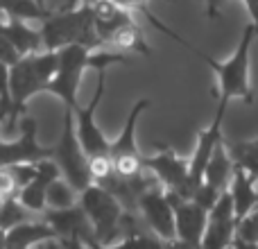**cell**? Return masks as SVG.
<instances>
[{
  "label": "cell",
  "instance_id": "1",
  "mask_svg": "<svg viewBox=\"0 0 258 249\" xmlns=\"http://www.w3.org/2000/svg\"><path fill=\"white\" fill-rule=\"evenodd\" d=\"M59 52L57 50H36V52L21 54L9 66V93H12V109L0 127V136L14 138L21 134V118L25 116V102L32 95L45 91L48 82L57 71Z\"/></svg>",
  "mask_w": 258,
  "mask_h": 249
},
{
  "label": "cell",
  "instance_id": "2",
  "mask_svg": "<svg viewBox=\"0 0 258 249\" xmlns=\"http://www.w3.org/2000/svg\"><path fill=\"white\" fill-rule=\"evenodd\" d=\"M43 50H61L71 43H84L89 48H102L93 27V7L86 3L73 9L50 12L39 23Z\"/></svg>",
  "mask_w": 258,
  "mask_h": 249
},
{
  "label": "cell",
  "instance_id": "3",
  "mask_svg": "<svg viewBox=\"0 0 258 249\" xmlns=\"http://www.w3.org/2000/svg\"><path fill=\"white\" fill-rule=\"evenodd\" d=\"M256 36V27L254 23H247L245 32H242L240 41H238V48L227 61H215V59L202 54L200 50H192L202 61H206L213 68L215 77H218V95L220 100H242L247 104H254V93H251L249 86V52H251V43H254Z\"/></svg>",
  "mask_w": 258,
  "mask_h": 249
},
{
  "label": "cell",
  "instance_id": "4",
  "mask_svg": "<svg viewBox=\"0 0 258 249\" xmlns=\"http://www.w3.org/2000/svg\"><path fill=\"white\" fill-rule=\"evenodd\" d=\"M80 206L93 224L95 245H118L120 240V215L122 204L104 186L91 181L80 193Z\"/></svg>",
  "mask_w": 258,
  "mask_h": 249
},
{
  "label": "cell",
  "instance_id": "5",
  "mask_svg": "<svg viewBox=\"0 0 258 249\" xmlns=\"http://www.w3.org/2000/svg\"><path fill=\"white\" fill-rule=\"evenodd\" d=\"M59 61L57 71H54L52 80L48 82L45 91L52 93L54 98H59L63 102V107L75 111V107H80L77 102V91H80V82L86 68H91V54L93 48L84 43H71L66 48L57 50Z\"/></svg>",
  "mask_w": 258,
  "mask_h": 249
},
{
  "label": "cell",
  "instance_id": "6",
  "mask_svg": "<svg viewBox=\"0 0 258 249\" xmlns=\"http://www.w3.org/2000/svg\"><path fill=\"white\" fill-rule=\"evenodd\" d=\"M73 111L66 109V116H63V132L59 136L57 145L50 147V159L57 161L59 170H61V177L68 179L73 188L77 193H82L91 181H93V172H91V161L86 156L84 147H82L80 138L75 132V122H73Z\"/></svg>",
  "mask_w": 258,
  "mask_h": 249
},
{
  "label": "cell",
  "instance_id": "7",
  "mask_svg": "<svg viewBox=\"0 0 258 249\" xmlns=\"http://www.w3.org/2000/svg\"><path fill=\"white\" fill-rule=\"evenodd\" d=\"M150 107H152L150 98L138 100L132 107V111H129L118 138L109 143V156H111L113 172L120 174V177H134V174H138L143 170V156L136 147V127H138L141 113Z\"/></svg>",
  "mask_w": 258,
  "mask_h": 249
},
{
  "label": "cell",
  "instance_id": "8",
  "mask_svg": "<svg viewBox=\"0 0 258 249\" xmlns=\"http://www.w3.org/2000/svg\"><path fill=\"white\" fill-rule=\"evenodd\" d=\"M104 89H107V73L98 71V82H95V93L91 98V102L86 107H75L73 116L77 118L75 120V132L77 138H80L82 147H84L86 156L89 159H98V156H109V143L104 132L100 129L98 120H95V109H98L100 100L104 95Z\"/></svg>",
  "mask_w": 258,
  "mask_h": 249
},
{
  "label": "cell",
  "instance_id": "9",
  "mask_svg": "<svg viewBox=\"0 0 258 249\" xmlns=\"http://www.w3.org/2000/svg\"><path fill=\"white\" fill-rule=\"evenodd\" d=\"M143 165L159 179L168 193H174L181 200H192L195 188L188 179V159L177 156L172 147H159V154L143 159Z\"/></svg>",
  "mask_w": 258,
  "mask_h": 249
},
{
  "label": "cell",
  "instance_id": "10",
  "mask_svg": "<svg viewBox=\"0 0 258 249\" xmlns=\"http://www.w3.org/2000/svg\"><path fill=\"white\" fill-rule=\"evenodd\" d=\"M138 213L161 242L174 245V209L163 186H152L138 197Z\"/></svg>",
  "mask_w": 258,
  "mask_h": 249
},
{
  "label": "cell",
  "instance_id": "11",
  "mask_svg": "<svg viewBox=\"0 0 258 249\" xmlns=\"http://www.w3.org/2000/svg\"><path fill=\"white\" fill-rule=\"evenodd\" d=\"M50 147H43L36 141V122L30 116L21 118V134L14 138L0 136V165H18L34 163L50 156Z\"/></svg>",
  "mask_w": 258,
  "mask_h": 249
},
{
  "label": "cell",
  "instance_id": "12",
  "mask_svg": "<svg viewBox=\"0 0 258 249\" xmlns=\"http://www.w3.org/2000/svg\"><path fill=\"white\" fill-rule=\"evenodd\" d=\"M236 211H233L231 193L222 191L215 204L209 209V218H206V229L202 236V247L206 249H222L231 247L233 238H236Z\"/></svg>",
  "mask_w": 258,
  "mask_h": 249
},
{
  "label": "cell",
  "instance_id": "13",
  "mask_svg": "<svg viewBox=\"0 0 258 249\" xmlns=\"http://www.w3.org/2000/svg\"><path fill=\"white\" fill-rule=\"evenodd\" d=\"M174 209V245L202 247V236L206 229L209 209L195 200H181L174 193H168Z\"/></svg>",
  "mask_w": 258,
  "mask_h": 249
},
{
  "label": "cell",
  "instance_id": "14",
  "mask_svg": "<svg viewBox=\"0 0 258 249\" xmlns=\"http://www.w3.org/2000/svg\"><path fill=\"white\" fill-rule=\"evenodd\" d=\"M59 174H61V170H59V165H57L54 159L45 156V159L36 161L32 177L27 179L16 193V197L21 200V204L25 206L30 213L41 215L45 211V191H48L50 181H54Z\"/></svg>",
  "mask_w": 258,
  "mask_h": 249
},
{
  "label": "cell",
  "instance_id": "15",
  "mask_svg": "<svg viewBox=\"0 0 258 249\" xmlns=\"http://www.w3.org/2000/svg\"><path fill=\"white\" fill-rule=\"evenodd\" d=\"M59 245V238L54 233V229L45 222L43 218L39 220V215L34 218H27L23 222L14 224L12 229L5 231V247H34V245Z\"/></svg>",
  "mask_w": 258,
  "mask_h": 249
},
{
  "label": "cell",
  "instance_id": "16",
  "mask_svg": "<svg viewBox=\"0 0 258 249\" xmlns=\"http://www.w3.org/2000/svg\"><path fill=\"white\" fill-rule=\"evenodd\" d=\"M91 7H93V27H95V34H98L102 48H107L109 39L113 36V32L118 27L134 21L132 9L120 7L113 0H95Z\"/></svg>",
  "mask_w": 258,
  "mask_h": 249
},
{
  "label": "cell",
  "instance_id": "17",
  "mask_svg": "<svg viewBox=\"0 0 258 249\" xmlns=\"http://www.w3.org/2000/svg\"><path fill=\"white\" fill-rule=\"evenodd\" d=\"M229 193H231L233 211H236V222H240L249 211L256 209L258 204V186L256 179L247 172L245 168L233 163V177L229 183Z\"/></svg>",
  "mask_w": 258,
  "mask_h": 249
},
{
  "label": "cell",
  "instance_id": "18",
  "mask_svg": "<svg viewBox=\"0 0 258 249\" xmlns=\"http://www.w3.org/2000/svg\"><path fill=\"white\" fill-rule=\"evenodd\" d=\"M107 48L111 50H118V52H141V54H147L150 57V45L145 43V39H143V32L141 27L136 25V21L132 23H125L122 27H118L116 32H113V36L109 39Z\"/></svg>",
  "mask_w": 258,
  "mask_h": 249
},
{
  "label": "cell",
  "instance_id": "19",
  "mask_svg": "<svg viewBox=\"0 0 258 249\" xmlns=\"http://www.w3.org/2000/svg\"><path fill=\"white\" fill-rule=\"evenodd\" d=\"M0 12L9 18H21V21H43L48 16V9H43L34 0H0Z\"/></svg>",
  "mask_w": 258,
  "mask_h": 249
},
{
  "label": "cell",
  "instance_id": "20",
  "mask_svg": "<svg viewBox=\"0 0 258 249\" xmlns=\"http://www.w3.org/2000/svg\"><path fill=\"white\" fill-rule=\"evenodd\" d=\"M77 200H80V193L61 174L54 181H50L48 191H45V209H68V206L77 204Z\"/></svg>",
  "mask_w": 258,
  "mask_h": 249
},
{
  "label": "cell",
  "instance_id": "21",
  "mask_svg": "<svg viewBox=\"0 0 258 249\" xmlns=\"http://www.w3.org/2000/svg\"><path fill=\"white\" fill-rule=\"evenodd\" d=\"M224 145H227L233 163L245 168L258 181V138L256 141H247V143H224Z\"/></svg>",
  "mask_w": 258,
  "mask_h": 249
},
{
  "label": "cell",
  "instance_id": "22",
  "mask_svg": "<svg viewBox=\"0 0 258 249\" xmlns=\"http://www.w3.org/2000/svg\"><path fill=\"white\" fill-rule=\"evenodd\" d=\"M27 218H34V213H30V211L21 204V200H18L16 195L5 197V200L0 202V231H7L14 224L23 222V220H27Z\"/></svg>",
  "mask_w": 258,
  "mask_h": 249
},
{
  "label": "cell",
  "instance_id": "23",
  "mask_svg": "<svg viewBox=\"0 0 258 249\" xmlns=\"http://www.w3.org/2000/svg\"><path fill=\"white\" fill-rule=\"evenodd\" d=\"M12 109V93H9V64L0 59V111L9 113Z\"/></svg>",
  "mask_w": 258,
  "mask_h": 249
},
{
  "label": "cell",
  "instance_id": "24",
  "mask_svg": "<svg viewBox=\"0 0 258 249\" xmlns=\"http://www.w3.org/2000/svg\"><path fill=\"white\" fill-rule=\"evenodd\" d=\"M18 57H21V52L16 50V45H14L5 34H0V59H3L5 64H9V66H12Z\"/></svg>",
  "mask_w": 258,
  "mask_h": 249
},
{
  "label": "cell",
  "instance_id": "25",
  "mask_svg": "<svg viewBox=\"0 0 258 249\" xmlns=\"http://www.w3.org/2000/svg\"><path fill=\"white\" fill-rule=\"evenodd\" d=\"M113 3H118L125 9H132V12H143L147 7V0H113Z\"/></svg>",
  "mask_w": 258,
  "mask_h": 249
},
{
  "label": "cell",
  "instance_id": "26",
  "mask_svg": "<svg viewBox=\"0 0 258 249\" xmlns=\"http://www.w3.org/2000/svg\"><path fill=\"white\" fill-rule=\"evenodd\" d=\"M245 5H247L251 23H254V27H256V36H258V0H245Z\"/></svg>",
  "mask_w": 258,
  "mask_h": 249
},
{
  "label": "cell",
  "instance_id": "27",
  "mask_svg": "<svg viewBox=\"0 0 258 249\" xmlns=\"http://www.w3.org/2000/svg\"><path fill=\"white\" fill-rule=\"evenodd\" d=\"M224 0H206V12H209V18H215L218 16V9Z\"/></svg>",
  "mask_w": 258,
  "mask_h": 249
},
{
  "label": "cell",
  "instance_id": "28",
  "mask_svg": "<svg viewBox=\"0 0 258 249\" xmlns=\"http://www.w3.org/2000/svg\"><path fill=\"white\" fill-rule=\"evenodd\" d=\"M77 5H82V0H63L61 9H73V7H77Z\"/></svg>",
  "mask_w": 258,
  "mask_h": 249
},
{
  "label": "cell",
  "instance_id": "29",
  "mask_svg": "<svg viewBox=\"0 0 258 249\" xmlns=\"http://www.w3.org/2000/svg\"><path fill=\"white\" fill-rule=\"evenodd\" d=\"M34 3H39L43 9H48V0H34ZM48 12H50V9H48Z\"/></svg>",
  "mask_w": 258,
  "mask_h": 249
},
{
  "label": "cell",
  "instance_id": "30",
  "mask_svg": "<svg viewBox=\"0 0 258 249\" xmlns=\"http://www.w3.org/2000/svg\"><path fill=\"white\" fill-rule=\"evenodd\" d=\"M5 118H7V113H5V111H0V127H3V122H5Z\"/></svg>",
  "mask_w": 258,
  "mask_h": 249
},
{
  "label": "cell",
  "instance_id": "31",
  "mask_svg": "<svg viewBox=\"0 0 258 249\" xmlns=\"http://www.w3.org/2000/svg\"><path fill=\"white\" fill-rule=\"evenodd\" d=\"M82 3H86V5H93V3H95V0H82Z\"/></svg>",
  "mask_w": 258,
  "mask_h": 249
}]
</instances>
